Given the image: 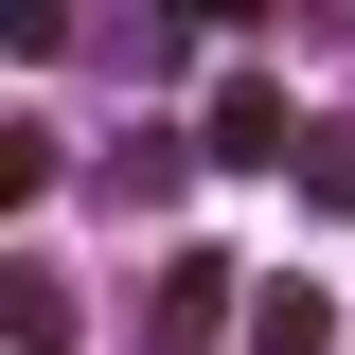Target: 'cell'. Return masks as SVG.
Segmentation results:
<instances>
[{
    "instance_id": "6da1fadb",
    "label": "cell",
    "mask_w": 355,
    "mask_h": 355,
    "mask_svg": "<svg viewBox=\"0 0 355 355\" xmlns=\"http://www.w3.org/2000/svg\"><path fill=\"white\" fill-rule=\"evenodd\" d=\"M284 142H302V125H284V89H266V71H231V89H214V160L284 178Z\"/></svg>"
},
{
    "instance_id": "3957f363",
    "label": "cell",
    "mask_w": 355,
    "mask_h": 355,
    "mask_svg": "<svg viewBox=\"0 0 355 355\" xmlns=\"http://www.w3.org/2000/svg\"><path fill=\"white\" fill-rule=\"evenodd\" d=\"M249 355H338V302H320V284H266V302H249Z\"/></svg>"
},
{
    "instance_id": "277c9868",
    "label": "cell",
    "mask_w": 355,
    "mask_h": 355,
    "mask_svg": "<svg viewBox=\"0 0 355 355\" xmlns=\"http://www.w3.org/2000/svg\"><path fill=\"white\" fill-rule=\"evenodd\" d=\"M302 196H320V214H355V125H302Z\"/></svg>"
},
{
    "instance_id": "5b68a950",
    "label": "cell",
    "mask_w": 355,
    "mask_h": 355,
    "mask_svg": "<svg viewBox=\"0 0 355 355\" xmlns=\"http://www.w3.org/2000/svg\"><path fill=\"white\" fill-rule=\"evenodd\" d=\"M0 36H18V53H53V36H71V0H0Z\"/></svg>"
},
{
    "instance_id": "7a4b0ae2",
    "label": "cell",
    "mask_w": 355,
    "mask_h": 355,
    "mask_svg": "<svg viewBox=\"0 0 355 355\" xmlns=\"http://www.w3.org/2000/svg\"><path fill=\"white\" fill-rule=\"evenodd\" d=\"M142 320H160V355H196V338L231 320V266H214V249H178V266H160V302H142Z\"/></svg>"
},
{
    "instance_id": "8992f818",
    "label": "cell",
    "mask_w": 355,
    "mask_h": 355,
    "mask_svg": "<svg viewBox=\"0 0 355 355\" xmlns=\"http://www.w3.org/2000/svg\"><path fill=\"white\" fill-rule=\"evenodd\" d=\"M214 18H249V0H214Z\"/></svg>"
}]
</instances>
